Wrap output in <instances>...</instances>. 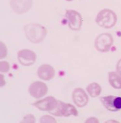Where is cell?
Returning a JSON list of instances; mask_svg holds the SVG:
<instances>
[{
	"mask_svg": "<svg viewBox=\"0 0 121 123\" xmlns=\"http://www.w3.org/2000/svg\"><path fill=\"white\" fill-rule=\"evenodd\" d=\"M26 38L33 43L42 42L46 38L47 30L44 26L37 24H29L24 27Z\"/></svg>",
	"mask_w": 121,
	"mask_h": 123,
	"instance_id": "1",
	"label": "cell"
},
{
	"mask_svg": "<svg viewBox=\"0 0 121 123\" xmlns=\"http://www.w3.org/2000/svg\"><path fill=\"white\" fill-rule=\"evenodd\" d=\"M117 21L116 14L110 9H105L100 11L96 18V23L104 29H110L114 27Z\"/></svg>",
	"mask_w": 121,
	"mask_h": 123,
	"instance_id": "2",
	"label": "cell"
},
{
	"mask_svg": "<svg viewBox=\"0 0 121 123\" xmlns=\"http://www.w3.org/2000/svg\"><path fill=\"white\" fill-rule=\"evenodd\" d=\"M50 113L57 117H69L70 115L78 116V111L74 106L68 103H64L58 100L57 106L53 110L50 111Z\"/></svg>",
	"mask_w": 121,
	"mask_h": 123,
	"instance_id": "3",
	"label": "cell"
},
{
	"mask_svg": "<svg viewBox=\"0 0 121 123\" xmlns=\"http://www.w3.org/2000/svg\"><path fill=\"white\" fill-rule=\"evenodd\" d=\"M113 38L111 34L103 33L99 34L95 40V48L99 52L106 53L109 51L113 44Z\"/></svg>",
	"mask_w": 121,
	"mask_h": 123,
	"instance_id": "4",
	"label": "cell"
},
{
	"mask_svg": "<svg viewBox=\"0 0 121 123\" xmlns=\"http://www.w3.org/2000/svg\"><path fill=\"white\" fill-rule=\"evenodd\" d=\"M65 17L68 20V27L74 31H80L83 19L80 13L75 10H67L65 13Z\"/></svg>",
	"mask_w": 121,
	"mask_h": 123,
	"instance_id": "5",
	"label": "cell"
},
{
	"mask_svg": "<svg viewBox=\"0 0 121 123\" xmlns=\"http://www.w3.org/2000/svg\"><path fill=\"white\" fill-rule=\"evenodd\" d=\"M10 5L14 12L18 14H23L31 8L33 0H11Z\"/></svg>",
	"mask_w": 121,
	"mask_h": 123,
	"instance_id": "6",
	"label": "cell"
},
{
	"mask_svg": "<svg viewBox=\"0 0 121 123\" xmlns=\"http://www.w3.org/2000/svg\"><path fill=\"white\" fill-rule=\"evenodd\" d=\"M18 60L21 65L30 66L36 61V55L29 49H21L18 53Z\"/></svg>",
	"mask_w": 121,
	"mask_h": 123,
	"instance_id": "7",
	"label": "cell"
},
{
	"mask_svg": "<svg viewBox=\"0 0 121 123\" xmlns=\"http://www.w3.org/2000/svg\"><path fill=\"white\" fill-rule=\"evenodd\" d=\"M48 91V88L46 84L40 81H36L32 83L29 88V92L33 97L40 98L46 95Z\"/></svg>",
	"mask_w": 121,
	"mask_h": 123,
	"instance_id": "8",
	"label": "cell"
},
{
	"mask_svg": "<svg viewBox=\"0 0 121 123\" xmlns=\"http://www.w3.org/2000/svg\"><path fill=\"white\" fill-rule=\"evenodd\" d=\"M58 100L55 99V98L53 97H48L44 99L40 100L38 101H36L33 104V105L35 106L36 108L41 111H50L53 110L56 108L57 106Z\"/></svg>",
	"mask_w": 121,
	"mask_h": 123,
	"instance_id": "9",
	"label": "cell"
},
{
	"mask_svg": "<svg viewBox=\"0 0 121 123\" xmlns=\"http://www.w3.org/2000/svg\"><path fill=\"white\" fill-rule=\"evenodd\" d=\"M72 99L78 107L82 108L87 104L89 97L84 89L80 87H77L72 93Z\"/></svg>",
	"mask_w": 121,
	"mask_h": 123,
	"instance_id": "10",
	"label": "cell"
},
{
	"mask_svg": "<svg viewBox=\"0 0 121 123\" xmlns=\"http://www.w3.org/2000/svg\"><path fill=\"white\" fill-rule=\"evenodd\" d=\"M37 75L44 80H50L53 78L55 75V70L49 64H43L39 67L37 70Z\"/></svg>",
	"mask_w": 121,
	"mask_h": 123,
	"instance_id": "11",
	"label": "cell"
},
{
	"mask_svg": "<svg viewBox=\"0 0 121 123\" xmlns=\"http://www.w3.org/2000/svg\"><path fill=\"white\" fill-rule=\"evenodd\" d=\"M109 82L113 88L121 89V75L116 72L109 73Z\"/></svg>",
	"mask_w": 121,
	"mask_h": 123,
	"instance_id": "12",
	"label": "cell"
},
{
	"mask_svg": "<svg viewBox=\"0 0 121 123\" xmlns=\"http://www.w3.org/2000/svg\"><path fill=\"white\" fill-rule=\"evenodd\" d=\"M115 96H106L100 98V100L105 108L111 111H117L114 106V100Z\"/></svg>",
	"mask_w": 121,
	"mask_h": 123,
	"instance_id": "13",
	"label": "cell"
},
{
	"mask_svg": "<svg viewBox=\"0 0 121 123\" xmlns=\"http://www.w3.org/2000/svg\"><path fill=\"white\" fill-rule=\"evenodd\" d=\"M87 91L91 97H96L102 92V87L98 83L93 82L87 87Z\"/></svg>",
	"mask_w": 121,
	"mask_h": 123,
	"instance_id": "14",
	"label": "cell"
},
{
	"mask_svg": "<svg viewBox=\"0 0 121 123\" xmlns=\"http://www.w3.org/2000/svg\"><path fill=\"white\" fill-rule=\"evenodd\" d=\"M1 65V68H0V71L1 73H7V71H9V68H10V66L9 64L7 62L5 61H1L0 63Z\"/></svg>",
	"mask_w": 121,
	"mask_h": 123,
	"instance_id": "15",
	"label": "cell"
},
{
	"mask_svg": "<svg viewBox=\"0 0 121 123\" xmlns=\"http://www.w3.org/2000/svg\"><path fill=\"white\" fill-rule=\"evenodd\" d=\"M41 123H56L57 121L53 117L49 116V115H44L40 118Z\"/></svg>",
	"mask_w": 121,
	"mask_h": 123,
	"instance_id": "16",
	"label": "cell"
},
{
	"mask_svg": "<svg viewBox=\"0 0 121 123\" xmlns=\"http://www.w3.org/2000/svg\"><path fill=\"white\" fill-rule=\"evenodd\" d=\"M35 118L31 114L27 115L21 121V123H35Z\"/></svg>",
	"mask_w": 121,
	"mask_h": 123,
	"instance_id": "17",
	"label": "cell"
},
{
	"mask_svg": "<svg viewBox=\"0 0 121 123\" xmlns=\"http://www.w3.org/2000/svg\"><path fill=\"white\" fill-rule=\"evenodd\" d=\"M7 53V50L5 45L1 42V58H3L6 56Z\"/></svg>",
	"mask_w": 121,
	"mask_h": 123,
	"instance_id": "18",
	"label": "cell"
},
{
	"mask_svg": "<svg viewBox=\"0 0 121 123\" xmlns=\"http://www.w3.org/2000/svg\"><path fill=\"white\" fill-rule=\"evenodd\" d=\"M117 73L121 75V58L117 62Z\"/></svg>",
	"mask_w": 121,
	"mask_h": 123,
	"instance_id": "19",
	"label": "cell"
},
{
	"mask_svg": "<svg viewBox=\"0 0 121 123\" xmlns=\"http://www.w3.org/2000/svg\"><path fill=\"white\" fill-rule=\"evenodd\" d=\"M99 121L95 117H91L87 119V121H85V123H98Z\"/></svg>",
	"mask_w": 121,
	"mask_h": 123,
	"instance_id": "20",
	"label": "cell"
},
{
	"mask_svg": "<svg viewBox=\"0 0 121 123\" xmlns=\"http://www.w3.org/2000/svg\"><path fill=\"white\" fill-rule=\"evenodd\" d=\"M66 1H73V0H66Z\"/></svg>",
	"mask_w": 121,
	"mask_h": 123,
	"instance_id": "21",
	"label": "cell"
}]
</instances>
